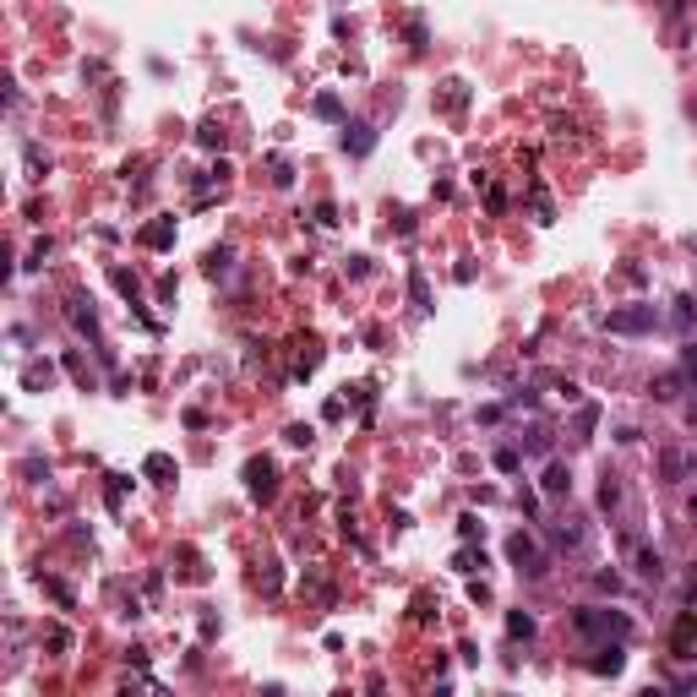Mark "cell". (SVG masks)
Listing matches in <instances>:
<instances>
[{
  "instance_id": "obj_4",
  "label": "cell",
  "mask_w": 697,
  "mask_h": 697,
  "mask_svg": "<svg viewBox=\"0 0 697 697\" xmlns=\"http://www.w3.org/2000/svg\"><path fill=\"white\" fill-rule=\"evenodd\" d=\"M371 147H376V131H371V125H360V120L349 125V120H343V153L365 158V153H371Z\"/></svg>"
},
{
  "instance_id": "obj_14",
  "label": "cell",
  "mask_w": 697,
  "mask_h": 697,
  "mask_svg": "<svg viewBox=\"0 0 697 697\" xmlns=\"http://www.w3.org/2000/svg\"><path fill=\"white\" fill-rule=\"evenodd\" d=\"M616 501H621V485H616V474H604V485H599V507L610 512Z\"/></svg>"
},
{
  "instance_id": "obj_23",
  "label": "cell",
  "mask_w": 697,
  "mask_h": 697,
  "mask_svg": "<svg viewBox=\"0 0 697 697\" xmlns=\"http://www.w3.org/2000/svg\"><path fill=\"white\" fill-rule=\"evenodd\" d=\"M594 419H599V409H594V403H589V409H583V414H577V431L589 436V431H594Z\"/></svg>"
},
{
  "instance_id": "obj_9",
  "label": "cell",
  "mask_w": 697,
  "mask_h": 697,
  "mask_svg": "<svg viewBox=\"0 0 697 697\" xmlns=\"http://www.w3.org/2000/svg\"><path fill=\"white\" fill-rule=\"evenodd\" d=\"M567 491H572V468L550 463V468H545V496H567Z\"/></svg>"
},
{
  "instance_id": "obj_10",
  "label": "cell",
  "mask_w": 697,
  "mask_h": 697,
  "mask_svg": "<svg viewBox=\"0 0 697 697\" xmlns=\"http://www.w3.org/2000/svg\"><path fill=\"white\" fill-rule=\"evenodd\" d=\"M65 316H71V327H77V332H88V338H98V316L88 305H82V300H71V310H65Z\"/></svg>"
},
{
  "instance_id": "obj_21",
  "label": "cell",
  "mask_w": 697,
  "mask_h": 697,
  "mask_svg": "<svg viewBox=\"0 0 697 697\" xmlns=\"http://www.w3.org/2000/svg\"><path fill=\"white\" fill-rule=\"evenodd\" d=\"M147 474H174V463L164 458V452H153V458H147Z\"/></svg>"
},
{
  "instance_id": "obj_16",
  "label": "cell",
  "mask_w": 697,
  "mask_h": 697,
  "mask_svg": "<svg viewBox=\"0 0 697 697\" xmlns=\"http://www.w3.org/2000/svg\"><path fill=\"white\" fill-rule=\"evenodd\" d=\"M44 643H49L55 654H65V649H71V632H65V627H49V632H44Z\"/></svg>"
},
{
  "instance_id": "obj_3",
  "label": "cell",
  "mask_w": 697,
  "mask_h": 697,
  "mask_svg": "<svg viewBox=\"0 0 697 697\" xmlns=\"http://www.w3.org/2000/svg\"><path fill=\"white\" fill-rule=\"evenodd\" d=\"M604 327H610V332H627V338H632V332H654V327H659V310L654 305H627V310H610Z\"/></svg>"
},
{
  "instance_id": "obj_19",
  "label": "cell",
  "mask_w": 697,
  "mask_h": 697,
  "mask_svg": "<svg viewBox=\"0 0 697 697\" xmlns=\"http://www.w3.org/2000/svg\"><path fill=\"white\" fill-rule=\"evenodd\" d=\"M681 371L697 376V343H681Z\"/></svg>"
},
{
  "instance_id": "obj_26",
  "label": "cell",
  "mask_w": 697,
  "mask_h": 697,
  "mask_svg": "<svg viewBox=\"0 0 697 697\" xmlns=\"http://www.w3.org/2000/svg\"><path fill=\"white\" fill-rule=\"evenodd\" d=\"M692 523H697V501H692Z\"/></svg>"
},
{
  "instance_id": "obj_13",
  "label": "cell",
  "mask_w": 697,
  "mask_h": 697,
  "mask_svg": "<svg viewBox=\"0 0 697 697\" xmlns=\"http://www.w3.org/2000/svg\"><path fill=\"white\" fill-rule=\"evenodd\" d=\"M507 632H512V637H534V616L512 610V616H507Z\"/></svg>"
},
{
  "instance_id": "obj_2",
  "label": "cell",
  "mask_w": 697,
  "mask_h": 697,
  "mask_svg": "<svg viewBox=\"0 0 697 697\" xmlns=\"http://www.w3.org/2000/svg\"><path fill=\"white\" fill-rule=\"evenodd\" d=\"M507 556H512V567L528 572V577H545V572H550V556H545L528 534H512V540H507Z\"/></svg>"
},
{
  "instance_id": "obj_20",
  "label": "cell",
  "mask_w": 697,
  "mask_h": 697,
  "mask_svg": "<svg viewBox=\"0 0 697 697\" xmlns=\"http://www.w3.org/2000/svg\"><path fill=\"white\" fill-rule=\"evenodd\" d=\"M681 468H686L681 452H665V480H681Z\"/></svg>"
},
{
  "instance_id": "obj_8",
  "label": "cell",
  "mask_w": 697,
  "mask_h": 697,
  "mask_svg": "<svg viewBox=\"0 0 697 697\" xmlns=\"http://www.w3.org/2000/svg\"><path fill=\"white\" fill-rule=\"evenodd\" d=\"M142 246H153V251L174 246V218H158V224H147V229H142Z\"/></svg>"
},
{
  "instance_id": "obj_17",
  "label": "cell",
  "mask_w": 697,
  "mask_h": 697,
  "mask_svg": "<svg viewBox=\"0 0 697 697\" xmlns=\"http://www.w3.org/2000/svg\"><path fill=\"white\" fill-rule=\"evenodd\" d=\"M409 289H414V305H419V310H431V289H425V273H414V278H409Z\"/></svg>"
},
{
  "instance_id": "obj_22",
  "label": "cell",
  "mask_w": 697,
  "mask_h": 697,
  "mask_svg": "<svg viewBox=\"0 0 697 697\" xmlns=\"http://www.w3.org/2000/svg\"><path fill=\"white\" fill-rule=\"evenodd\" d=\"M65 365H71V376H77V382H82V387H93V376H88V365H82V360H77V355H71V360H65Z\"/></svg>"
},
{
  "instance_id": "obj_24",
  "label": "cell",
  "mask_w": 697,
  "mask_h": 697,
  "mask_svg": "<svg viewBox=\"0 0 697 697\" xmlns=\"http://www.w3.org/2000/svg\"><path fill=\"white\" fill-rule=\"evenodd\" d=\"M289 447H310V431H305V425H289Z\"/></svg>"
},
{
  "instance_id": "obj_7",
  "label": "cell",
  "mask_w": 697,
  "mask_h": 697,
  "mask_svg": "<svg viewBox=\"0 0 697 697\" xmlns=\"http://www.w3.org/2000/svg\"><path fill=\"white\" fill-rule=\"evenodd\" d=\"M637 577H649V583H659V577H665V556H659V550H649V545H637Z\"/></svg>"
},
{
  "instance_id": "obj_1",
  "label": "cell",
  "mask_w": 697,
  "mask_h": 697,
  "mask_svg": "<svg viewBox=\"0 0 697 697\" xmlns=\"http://www.w3.org/2000/svg\"><path fill=\"white\" fill-rule=\"evenodd\" d=\"M572 627L583 637H627L632 632V621L621 616V610H572Z\"/></svg>"
},
{
  "instance_id": "obj_11",
  "label": "cell",
  "mask_w": 697,
  "mask_h": 697,
  "mask_svg": "<svg viewBox=\"0 0 697 697\" xmlns=\"http://www.w3.org/2000/svg\"><path fill=\"white\" fill-rule=\"evenodd\" d=\"M22 382H28L33 392H38V387H49V382H55V365H49V360H33L28 371H22Z\"/></svg>"
},
{
  "instance_id": "obj_5",
  "label": "cell",
  "mask_w": 697,
  "mask_h": 697,
  "mask_svg": "<svg viewBox=\"0 0 697 697\" xmlns=\"http://www.w3.org/2000/svg\"><path fill=\"white\" fill-rule=\"evenodd\" d=\"M246 480H251V496H273V480H278V474H273V463H267V458H256V463H246Z\"/></svg>"
},
{
  "instance_id": "obj_12",
  "label": "cell",
  "mask_w": 697,
  "mask_h": 697,
  "mask_svg": "<svg viewBox=\"0 0 697 697\" xmlns=\"http://www.w3.org/2000/svg\"><path fill=\"white\" fill-rule=\"evenodd\" d=\"M654 398H665V403H670V398H681V376H676V371L659 376V382H654Z\"/></svg>"
},
{
  "instance_id": "obj_15",
  "label": "cell",
  "mask_w": 697,
  "mask_h": 697,
  "mask_svg": "<svg viewBox=\"0 0 697 697\" xmlns=\"http://www.w3.org/2000/svg\"><path fill=\"white\" fill-rule=\"evenodd\" d=\"M316 115H327V120H343V104H338L332 93H322V98H316Z\"/></svg>"
},
{
  "instance_id": "obj_25",
  "label": "cell",
  "mask_w": 697,
  "mask_h": 697,
  "mask_svg": "<svg viewBox=\"0 0 697 697\" xmlns=\"http://www.w3.org/2000/svg\"><path fill=\"white\" fill-rule=\"evenodd\" d=\"M44 256H49V240H38V246L28 251V262H22V267H38V262H44Z\"/></svg>"
},
{
  "instance_id": "obj_18",
  "label": "cell",
  "mask_w": 697,
  "mask_h": 697,
  "mask_svg": "<svg viewBox=\"0 0 697 697\" xmlns=\"http://www.w3.org/2000/svg\"><path fill=\"white\" fill-rule=\"evenodd\" d=\"M207 273H213V278H218V273H229V251H224V246L207 251Z\"/></svg>"
},
{
  "instance_id": "obj_6",
  "label": "cell",
  "mask_w": 697,
  "mask_h": 697,
  "mask_svg": "<svg viewBox=\"0 0 697 697\" xmlns=\"http://www.w3.org/2000/svg\"><path fill=\"white\" fill-rule=\"evenodd\" d=\"M621 665H627V654H621V637H616V643H604V649L589 659V670H594V676H616Z\"/></svg>"
}]
</instances>
